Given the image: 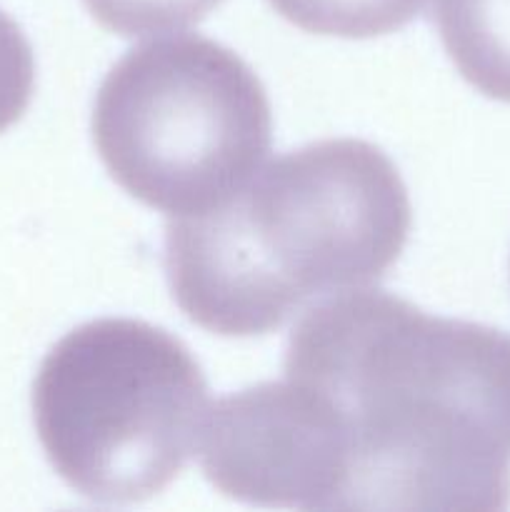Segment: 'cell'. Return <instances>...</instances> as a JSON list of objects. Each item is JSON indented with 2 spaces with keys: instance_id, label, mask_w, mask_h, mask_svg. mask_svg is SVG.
Wrapping results in <instances>:
<instances>
[{
  "instance_id": "7a4b0ae2",
  "label": "cell",
  "mask_w": 510,
  "mask_h": 512,
  "mask_svg": "<svg viewBox=\"0 0 510 512\" xmlns=\"http://www.w3.org/2000/svg\"><path fill=\"white\" fill-rule=\"evenodd\" d=\"M413 228L393 160L333 138L258 168L225 203L165 223V275L185 318L220 338L275 333L310 303L368 288Z\"/></svg>"
},
{
  "instance_id": "5b68a950",
  "label": "cell",
  "mask_w": 510,
  "mask_h": 512,
  "mask_svg": "<svg viewBox=\"0 0 510 512\" xmlns=\"http://www.w3.org/2000/svg\"><path fill=\"white\" fill-rule=\"evenodd\" d=\"M433 20L465 83L510 103V0H435Z\"/></svg>"
},
{
  "instance_id": "ba28073f",
  "label": "cell",
  "mask_w": 510,
  "mask_h": 512,
  "mask_svg": "<svg viewBox=\"0 0 510 512\" xmlns=\"http://www.w3.org/2000/svg\"><path fill=\"white\" fill-rule=\"evenodd\" d=\"M33 93V48L20 25L0 10V133L23 118Z\"/></svg>"
},
{
  "instance_id": "8992f818",
  "label": "cell",
  "mask_w": 510,
  "mask_h": 512,
  "mask_svg": "<svg viewBox=\"0 0 510 512\" xmlns=\"http://www.w3.org/2000/svg\"><path fill=\"white\" fill-rule=\"evenodd\" d=\"M425 3L428 0H268L295 28L348 40L395 33L418 18Z\"/></svg>"
},
{
  "instance_id": "52a82bcc",
  "label": "cell",
  "mask_w": 510,
  "mask_h": 512,
  "mask_svg": "<svg viewBox=\"0 0 510 512\" xmlns=\"http://www.w3.org/2000/svg\"><path fill=\"white\" fill-rule=\"evenodd\" d=\"M225 0H83L100 28L120 38L165 35L198 25Z\"/></svg>"
},
{
  "instance_id": "277c9868",
  "label": "cell",
  "mask_w": 510,
  "mask_h": 512,
  "mask_svg": "<svg viewBox=\"0 0 510 512\" xmlns=\"http://www.w3.org/2000/svg\"><path fill=\"white\" fill-rule=\"evenodd\" d=\"M90 128L110 178L175 218L225 203L253 178L273 110L235 50L190 33L130 48L100 83Z\"/></svg>"
},
{
  "instance_id": "6da1fadb",
  "label": "cell",
  "mask_w": 510,
  "mask_h": 512,
  "mask_svg": "<svg viewBox=\"0 0 510 512\" xmlns=\"http://www.w3.org/2000/svg\"><path fill=\"white\" fill-rule=\"evenodd\" d=\"M283 375L313 390L340 468L338 510L510 505V333L368 288L310 305Z\"/></svg>"
},
{
  "instance_id": "3957f363",
  "label": "cell",
  "mask_w": 510,
  "mask_h": 512,
  "mask_svg": "<svg viewBox=\"0 0 510 512\" xmlns=\"http://www.w3.org/2000/svg\"><path fill=\"white\" fill-rule=\"evenodd\" d=\"M33 423L58 478L98 505L163 493L200 448L208 383L168 330L133 318L78 325L33 380Z\"/></svg>"
}]
</instances>
